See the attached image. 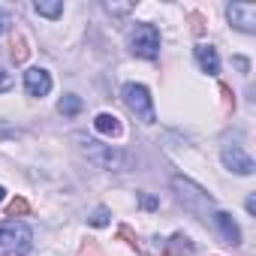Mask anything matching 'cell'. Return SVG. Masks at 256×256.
I'll return each mask as SVG.
<instances>
[{"label":"cell","mask_w":256,"mask_h":256,"mask_svg":"<svg viewBox=\"0 0 256 256\" xmlns=\"http://www.w3.org/2000/svg\"><path fill=\"white\" fill-rule=\"evenodd\" d=\"M78 142H82V154L102 172H126L133 166V157L126 151H120L118 145H106V142H96V139H82V136H78Z\"/></svg>","instance_id":"cell-1"},{"label":"cell","mask_w":256,"mask_h":256,"mask_svg":"<svg viewBox=\"0 0 256 256\" xmlns=\"http://www.w3.org/2000/svg\"><path fill=\"white\" fill-rule=\"evenodd\" d=\"M34 244V232L22 220H6L0 226V253L4 256H28Z\"/></svg>","instance_id":"cell-2"},{"label":"cell","mask_w":256,"mask_h":256,"mask_svg":"<svg viewBox=\"0 0 256 256\" xmlns=\"http://www.w3.org/2000/svg\"><path fill=\"white\" fill-rule=\"evenodd\" d=\"M120 96H124L126 108H130L136 118H142L145 124H154V120H157V114H154V100H151V94H148L145 84H136V82L124 84Z\"/></svg>","instance_id":"cell-3"},{"label":"cell","mask_w":256,"mask_h":256,"mask_svg":"<svg viewBox=\"0 0 256 256\" xmlns=\"http://www.w3.org/2000/svg\"><path fill=\"white\" fill-rule=\"evenodd\" d=\"M130 48L136 58L154 60L160 54V30L154 24H136V30L130 34Z\"/></svg>","instance_id":"cell-4"},{"label":"cell","mask_w":256,"mask_h":256,"mask_svg":"<svg viewBox=\"0 0 256 256\" xmlns=\"http://www.w3.org/2000/svg\"><path fill=\"white\" fill-rule=\"evenodd\" d=\"M226 18L229 24H235L244 34H256V6L253 4H232L226 6Z\"/></svg>","instance_id":"cell-5"},{"label":"cell","mask_w":256,"mask_h":256,"mask_svg":"<svg viewBox=\"0 0 256 256\" xmlns=\"http://www.w3.org/2000/svg\"><path fill=\"white\" fill-rule=\"evenodd\" d=\"M223 166L229 169V172H235V175H253L256 172V163L241 151V148H223Z\"/></svg>","instance_id":"cell-6"},{"label":"cell","mask_w":256,"mask_h":256,"mask_svg":"<svg viewBox=\"0 0 256 256\" xmlns=\"http://www.w3.org/2000/svg\"><path fill=\"white\" fill-rule=\"evenodd\" d=\"M24 88H28L30 96H46V94L52 90V76H48V70H42V66L28 70V72H24Z\"/></svg>","instance_id":"cell-7"},{"label":"cell","mask_w":256,"mask_h":256,"mask_svg":"<svg viewBox=\"0 0 256 256\" xmlns=\"http://www.w3.org/2000/svg\"><path fill=\"white\" fill-rule=\"evenodd\" d=\"M172 184H175V190H181L178 196H181V202H187L190 208H196V205H211V196H208L202 187H196V184H190V181H184V178H175Z\"/></svg>","instance_id":"cell-8"},{"label":"cell","mask_w":256,"mask_h":256,"mask_svg":"<svg viewBox=\"0 0 256 256\" xmlns=\"http://www.w3.org/2000/svg\"><path fill=\"white\" fill-rule=\"evenodd\" d=\"M214 226L220 229V235H223L226 244H232V247L241 244V229H238V223L232 220V214H226V211H214Z\"/></svg>","instance_id":"cell-9"},{"label":"cell","mask_w":256,"mask_h":256,"mask_svg":"<svg viewBox=\"0 0 256 256\" xmlns=\"http://www.w3.org/2000/svg\"><path fill=\"white\" fill-rule=\"evenodd\" d=\"M196 60H199V66L208 76H217L220 72V58H217L214 46H196Z\"/></svg>","instance_id":"cell-10"},{"label":"cell","mask_w":256,"mask_h":256,"mask_svg":"<svg viewBox=\"0 0 256 256\" xmlns=\"http://www.w3.org/2000/svg\"><path fill=\"white\" fill-rule=\"evenodd\" d=\"M94 126H96V133H102V136H120V120L114 114H108V112L96 114L94 118Z\"/></svg>","instance_id":"cell-11"},{"label":"cell","mask_w":256,"mask_h":256,"mask_svg":"<svg viewBox=\"0 0 256 256\" xmlns=\"http://www.w3.org/2000/svg\"><path fill=\"white\" fill-rule=\"evenodd\" d=\"M34 10L46 18H60L64 16V0H36Z\"/></svg>","instance_id":"cell-12"},{"label":"cell","mask_w":256,"mask_h":256,"mask_svg":"<svg viewBox=\"0 0 256 256\" xmlns=\"http://www.w3.org/2000/svg\"><path fill=\"white\" fill-rule=\"evenodd\" d=\"M82 106H84V102H82V96H76V94H66V96L58 102V112H60V114H66V118H76V114L82 112Z\"/></svg>","instance_id":"cell-13"},{"label":"cell","mask_w":256,"mask_h":256,"mask_svg":"<svg viewBox=\"0 0 256 256\" xmlns=\"http://www.w3.org/2000/svg\"><path fill=\"white\" fill-rule=\"evenodd\" d=\"M10 54H12V60H16V64H24V60H28V54H30L28 40H24V36H12V42H10Z\"/></svg>","instance_id":"cell-14"},{"label":"cell","mask_w":256,"mask_h":256,"mask_svg":"<svg viewBox=\"0 0 256 256\" xmlns=\"http://www.w3.org/2000/svg\"><path fill=\"white\" fill-rule=\"evenodd\" d=\"M6 214H10V217H24V214H30V202H28L24 196H16V199L6 205Z\"/></svg>","instance_id":"cell-15"},{"label":"cell","mask_w":256,"mask_h":256,"mask_svg":"<svg viewBox=\"0 0 256 256\" xmlns=\"http://www.w3.org/2000/svg\"><path fill=\"white\" fill-rule=\"evenodd\" d=\"M187 22H190V30H193L196 36L205 34V16H202V12H187Z\"/></svg>","instance_id":"cell-16"},{"label":"cell","mask_w":256,"mask_h":256,"mask_svg":"<svg viewBox=\"0 0 256 256\" xmlns=\"http://www.w3.org/2000/svg\"><path fill=\"white\" fill-rule=\"evenodd\" d=\"M12 82H16V78H12V72H10V66H6L4 60H0V94H6V90L12 88Z\"/></svg>","instance_id":"cell-17"},{"label":"cell","mask_w":256,"mask_h":256,"mask_svg":"<svg viewBox=\"0 0 256 256\" xmlns=\"http://www.w3.org/2000/svg\"><path fill=\"white\" fill-rule=\"evenodd\" d=\"M220 96H223V112H232L235 108V96H232L229 84H220Z\"/></svg>","instance_id":"cell-18"},{"label":"cell","mask_w":256,"mask_h":256,"mask_svg":"<svg viewBox=\"0 0 256 256\" xmlns=\"http://www.w3.org/2000/svg\"><path fill=\"white\" fill-rule=\"evenodd\" d=\"M118 235H120L126 244H130L133 250H139V241H136V235H133V229H130V226H118Z\"/></svg>","instance_id":"cell-19"},{"label":"cell","mask_w":256,"mask_h":256,"mask_svg":"<svg viewBox=\"0 0 256 256\" xmlns=\"http://www.w3.org/2000/svg\"><path fill=\"white\" fill-rule=\"evenodd\" d=\"M12 24H16L12 12H6V10H0V34H6V30H10Z\"/></svg>","instance_id":"cell-20"},{"label":"cell","mask_w":256,"mask_h":256,"mask_svg":"<svg viewBox=\"0 0 256 256\" xmlns=\"http://www.w3.org/2000/svg\"><path fill=\"white\" fill-rule=\"evenodd\" d=\"M90 223H94V226H108V211H106V208H96L94 217H90Z\"/></svg>","instance_id":"cell-21"},{"label":"cell","mask_w":256,"mask_h":256,"mask_svg":"<svg viewBox=\"0 0 256 256\" xmlns=\"http://www.w3.org/2000/svg\"><path fill=\"white\" fill-rule=\"evenodd\" d=\"M106 10L114 12V16H126V12L133 10V4H106Z\"/></svg>","instance_id":"cell-22"},{"label":"cell","mask_w":256,"mask_h":256,"mask_svg":"<svg viewBox=\"0 0 256 256\" xmlns=\"http://www.w3.org/2000/svg\"><path fill=\"white\" fill-rule=\"evenodd\" d=\"M78 256H100V250H96V244H94V241H88V244L78 250Z\"/></svg>","instance_id":"cell-23"},{"label":"cell","mask_w":256,"mask_h":256,"mask_svg":"<svg viewBox=\"0 0 256 256\" xmlns=\"http://www.w3.org/2000/svg\"><path fill=\"white\" fill-rule=\"evenodd\" d=\"M244 208H247V214H256V196H253V193L247 196V202H244Z\"/></svg>","instance_id":"cell-24"},{"label":"cell","mask_w":256,"mask_h":256,"mask_svg":"<svg viewBox=\"0 0 256 256\" xmlns=\"http://www.w3.org/2000/svg\"><path fill=\"white\" fill-rule=\"evenodd\" d=\"M142 205H145V208H157V199H154V196H145V202H142Z\"/></svg>","instance_id":"cell-25"},{"label":"cell","mask_w":256,"mask_h":256,"mask_svg":"<svg viewBox=\"0 0 256 256\" xmlns=\"http://www.w3.org/2000/svg\"><path fill=\"white\" fill-rule=\"evenodd\" d=\"M4 196H6V190H4V187H0V202H4Z\"/></svg>","instance_id":"cell-26"}]
</instances>
